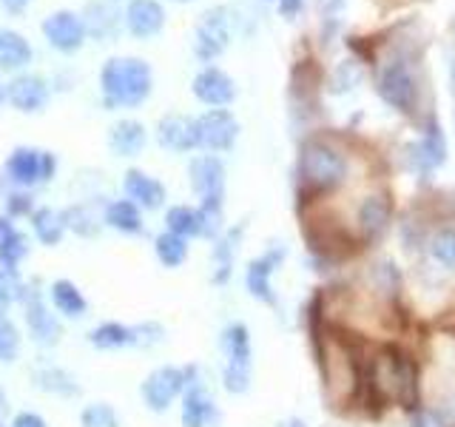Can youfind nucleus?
Masks as SVG:
<instances>
[{
	"label": "nucleus",
	"mask_w": 455,
	"mask_h": 427,
	"mask_svg": "<svg viewBox=\"0 0 455 427\" xmlns=\"http://www.w3.org/2000/svg\"><path fill=\"white\" fill-rule=\"evenodd\" d=\"M28 211H32V199H28V197H23V194L9 197V214H12V217H18V214H28Z\"/></svg>",
	"instance_id": "49530a36"
},
{
	"label": "nucleus",
	"mask_w": 455,
	"mask_h": 427,
	"mask_svg": "<svg viewBox=\"0 0 455 427\" xmlns=\"http://www.w3.org/2000/svg\"><path fill=\"white\" fill-rule=\"evenodd\" d=\"M177 4H191V0H177Z\"/></svg>",
	"instance_id": "6e6d98bb"
},
{
	"label": "nucleus",
	"mask_w": 455,
	"mask_h": 427,
	"mask_svg": "<svg viewBox=\"0 0 455 427\" xmlns=\"http://www.w3.org/2000/svg\"><path fill=\"white\" fill-rule=\"evenodd\" d=\"M370 279H373V288L381 291L384 296H393L402 285V277H398V268L393 262H381L370 268Z\"/></svg>",
	"instance_id": "f704fd0d"
},
{
	"label": "nucleus",
	"mask_w": 455,
	"mask_h": 427,
	"mask_svg": "<svg viewBox=\"0 0 455 427\" xmlns=\"http://www.w3.org/2000/svg\"><path fill=\"white\" fill-rule=\"evenodd\" d=\"M23 317H26V325H28V334L43 348H52L60 342V334L63 327L57 322V317L49 310L46 299L37 291V285L32 288H26V296H23Z\"/></svg>",
	"instance_id": "1a4fd4ad"
},
{
	"label": "nucleus",
	"mask_w": 455,
	"mask_h": 427,
	"mask_svg": "<svg viewBox=\"0 0 455 427\" xmlns=\"http://www.w3.org/2000/svg\"><path fill=\"white\" fill-rule=\"evenodd\" d=\"M123 189H125V197L132 199L137 208L154 211V208H160L165 203V185L156 177L146 174V171H140V168L125 171Z\"/></svg>",
	"instance_id": "a211bd4d"
},
{
	"label": "nucleus",
	"mask_w": 455,
	"mask_h": 427,
	"mask_svg": "<svg viewBox=\"0 0 455 427\" xmlns=\"http://www.w3.org/2000/svg\"><path fill=\"white\" fill-rule=\"evenodd\" d=\"M412 427H447V424L441 422V416L433 407H427V410H416V416H412Z\"/></svg>",
	"instance_id": "c03bdc74"
},
{
	"label": "nucleus",
	"mask_w": 455,
	"mask_h": 427,
	"mask_svg": "<svg viewBox=\"0 0 455 427\" xmlns=\"http://www.w3.org/2000/svg\"><path fill=\"white\" fill-rule=\"evenodd\" d=\"M390 217H393V208H390V199L387 197H367L362 208H359V228L367 242H373L379 237H384V231H387L390 225Z\"/></svg>",
	"instance_id": "aec40b11"
},
{
	"label": "nucleus",
	"mask_w": 455,
	"mask_h": 427,
	"mask_svg": "<svg viewBox=\"0 0 455 427\" xmlns=\"http://www.w3.org/2000/svg\"><path fill=\"white\" fill-rule=\"evenodd\" d=\"M0 100H4V92H0Z\"/></svg>",
	"instance_id": "4d7b16f0"
},
{
	"label": "nucleus",
	"mask_w": 455,
	"mask_h": 427,
	"mask_svg": "<svg viewBox=\"0 0 455 427\" xmlns=\"http://www.w3.org/2000/svg\"><path fill=\"white\" fill-rule=\"evenodd\" d=\"M106 225H111L120 234H140L142 231V214L132 199H114L106 208Z\"/></svg>",
	"instance_id": "cd10ccee"
},
{
	"label": "nucleus",
	"mask_w": 455,
	"mask_h": 427,
	"mask_svg": "<svg viewBox=\"0 0 455 427\" xmlns=\"http://www.w3.org/2000/svg\"><path fill=\"white\" fill-rule=\"evenodd\" d=\"M213 419V399L208 396L205 384L199 382L196 367L185 370V391H182V427H205Z\"/></svg>",
	"instance_id": "ddd939ff"
},
{
	"label": "nucleus",
	"mask_w": 455,
	"mask_h": 427,
	"mask_svg": "<svg viewBox=\"0 0 455 427\" xmlns=\"http://www.w3.org/2000/svg\"><path fill=\"white\" fill-rule=\"evenodd\" d=\"M444 160H447V146H444V137H441V132L435 125L419 142H412L410 146V163L416 165V171H421V174L438 168Z\"/></svg>",
	"instance_id": "4be33fe9"
},
{
	"label": "nucleus",
	"mask_w": 455,
	"mask_h": 427,
	"mask_svg": "<svg viewBox=\"0 0 455 427\" xmlns=\"http://www.w3.org/2000/svg\"><path fill=\"white\" fill-rule=\"evenodd\" d=\"M28 60H32V46L28 40L14 32V28H0V68H23Z\"/></svg>",
	"instance_id": "b1692460"
},
{
	"label": "nucleus",
	"mask_w": 455,
	"mask_h": 427,
	"mask_svg": "<svg viewBox=\"0 0 455 427\" xmlns=\"http://www.w3.org/2000/svg\"><path fill=\"white\" fill-rule=\"evenodd\" d=\"M32 228H35V237L43 242V246H57L66 234V217H63V211L37 208L32 214Z\"/></svg>",
	"instance_id": "c85d7f7f"
},
{
	"label": "nucleus",
	"mask_w": 455,
	"mask_h": 427,
	"mask_svg": "<svg viewBox=\"0 0 455 427\" xmlns=\"http://www.w3.org/2000/svg\"><path fill=\"white\" fill-rule=\"evenodd\" d=\"M89 14H94V18H92V26H85V32L92 28L97 37H108L114 32V26H117V12H111L103 4H92Z\"/></svg>",
	"instance_id": "58836bf2"
},
{
	"label": "nucleus",
	"mask_w": 455,
	"mask_h": 427,
	"mask_svg": "<svg viewBox=\"0 0 455 427\" xmlns=\"http://www.w3.org/2000/svg\"><path fill=\"white\" fill-rule=\"evenodd\" d=\"M125 26L134 37L146 40L163 32L165 26V9L156 0H132L125 9Z\"/></svg>",
	"instance_id": "6ab92c4d"
},
{
	"label": "nucleus",
	"mask_w": 455,
	"mask_h": 427,
	"mask_svg": "<svg viewBox=\"0 0 455 427\" xmlns=\"http://www.w3.org/2000/svg\"><path fill=\"white\" fill-rule=\"evenodd\" d=\"M441 422H444L447 427H455V393H447V396H441V402L433 407Z\"/></svg>",
	"instance_id": "79ce46f5"
},
{
	"label": "nucleus",
	"mask_w": 455,
	"mask_h": 427,
	"mask_svg": "<svg viewBox=\"0 0 455 427\" xmlns=\"http://www.w3.org/2000/svg\"><path fill=\"white\" fill-rule=\"evenodd\" d=\"M35 384L43 391V393H52V396H77L80 393V384L75 382V376L68 374L63 367H54V365H46V367H37L35 370Z\"/></svg>",
	"instance_id": "a878e982"
},
{
	"label": "nucleus",
	"mask_w": 455,
	"mask_h": 427,
	"mask_svg": "<svg viewBox=\"0 0 455 427\" xmlns=\"http://www.w3.org/2000/svg\"><path fill=\"white\" fill-rule=\"evenodd\" d=\"M54 168H57V160L52 151L20 146V149H14L6 160V180L20 185V189H35V185L54 177Z\"/></svg>",
	"instance_id": "39448f33"
},
{
	"label": "nucleus",
	"mask_w": 455,
	"mask_h": 427,
	"mask_svg": "<svg viewBox=\"0 0 455 427\" xmlns=\"http://www.w3.org/2000/svg\"><path fill=\"white\" fill-rule=\"evenodd\" d=\"M14 231V228H12V222L6 220V217H0V239H4L6 234H12Z\"/></svg>",
	"instance_id": "8fccbe9b"
},
{
	"label": "nucleus",
	"mask_w": 455,
	"mask_h": 427,
	"mask_svg": "<svg viewBox=\"0 0 455 427\" xmlns=\"http://www.w3.org/2000/svg\"><path fill=\"white\" fill-rule=\"evenodd\" d=\"M165 228L171 234H177L182 239L188 237H205V222H203V211L188 208V205H174L165 214Z\"/></svg>",
	"instance_id": "393cba45"
},
{
	"label": "nucleus",
	"mask_w": 455,
	"mask_h": 427,
	"mask_svg": "<svg viewBox=\"0 0 455 427\" xmlns=\"http://www.w3.org/2000/svg\"><path fill=\"white\" fill-rule=\"evenodd\" d=\"M6 100L18 111L35 114L49 103V83L40 75H18L6 85Z\"/></svg>",
	"instance_id": "2eb2a0df"
},
{
	"label": "nucleus",
	"mask_w": 455,
	"mask_h": 427,
	"mask_svg": "<svg viewBox=\"0 0 455 427\" xmlns=\"http://www.w3.org/2000/svg\"><path fill=\"white\" fill-rule=\"evenodd\" d=\"M288 427H305V424L299 422V419H291V422H288Z\"/></svg>",
	"instance_id": "603ef678"
},
{
	"label": "nucleus",
	"mask_w": 455,
	"mask_h": 427,
	"mask_svg": "<svg viewBox=\"0 0 455 427\" xmlns=\"http://www.w3.org/2000/svg\"><path fill=\"white\" fill-rule=\"evenodd\" d=\"M20 353V331L14 322L0 319V362H14Z\"/></svg>",
	"instance_id": "4c0bfd02"
},
{
	"label": "nucleus",
	"mask_w": 455,
	"mask_h": 427,
	"mask_svg": "<svg viewBox=\"0 0 455 427\" xmlns=\"http://www.w3.org/2000/svg\"><path fill=\"white\" fill-rule=\"evenodd\" d=\"M182 391H185V370L171 367V365L151 370L146 382L140 384L142 402L154 413H165Z\"/></svg>",
	"instance_id": "0eeeda50"
},
{
	"label": "nucleus",
	"mask_w": 455,
	"mask_h": 427,
	"mask_svg": "<svg viewBox=\"0 0 455 427\" xmlns=\"http://www.w3.org/2000/svg\"><path fill=\"white\" fill-rule=\"evenodd\" d=\"M384 362H387V379L395 399L407 410H419V367L407 353L398 348H384Z\"/></svg>",
	"instance_id": "6e6552de"
},
{
	"label": "nucleus",
	"mask_w": 455,
	"mask_h": 427,
	"mask_svg": "<svg viewBox=\"0 0 455 427\" xmlns=\"http://www.w3.org/2000/svg\"><path fill=\"white\" fill-rule=\"evenodd\" d=\"M279 9L284 18H296V14L302 12V0H279Z\"/></svg>",
	"instance_id": "de8ad7c7"
},
{
	"label": "nucleus",
	"mask_w": 455,
	"mask_h": 427,
	"mask_svg": "<svg viewBox=\"0 0 455 427\" xmlns=\"http://www.w3.org/2000/svg\"><path fill=\"white\" fill-rule=\"evenodd\" d=\"M430 256L447 270H455V225L438 228L430 239Z\"/></svg>",
	"instance_id": "7c9ffc66"
},
{
	"label": "nucleus",
	"mask_w": 455,
	"mask_h": 427,
	"mask_svg": "<svg viewBox=\"0 0 455 427\" xmlns=\"http://www.w3.org/2000/svg\"><path fill=\"white\" fill-rule=\"evenodd\" d=\"M196 134L199 146L208 151H228L239 137V123L231 111L225 109H211L196 120Z\"/></svg>",
	"instance_id": "f8f14e48"
},
{
	"label": "nucleus",
	"mask_w": 455,
	"mask_h": 427,
	"mask_svg": "<svg viewBox=\"0 0 455 427\" xmlns=\"http://www.w3.org/2000/svg\"><path fill=\"white\" fill-rule=\"evenodd\" d=\"M282 260H284V248H270L267 254L259 256V260H253L248 265V274H245L248 291H251V296L259 299V302L276 305V296H274V285H270V277H274V270H276V265Z\"/></svg>",
	"instance_id": "f3484780"
},
{
	"label": "nucleus",
	"mask_w": 455,
	"mask_h": 427,
	"mask_svg": "<svg viewBox=\"0 0 455 427\" xmlns=\"http://www.w3.org/2000/svg\"><path fill=\"white\" fill-rule=\"evenodd\" d=\"M23 296H26V285L18 270L0 268V299H4L6 305H12V302H23Z\"/></svg>",
	"instance_id": "e433bc0d"
},
{
	"label": "nucleus",
	"mask_w": 455,
	"mask_h": 427,
	"mask_svg": "<svg viewBox=\"0 0 455 427\" xmlns=\"http://www.w3.org/2000/svg\"><path fill=\"white\" fill-rule=\"evenodd\" d=\"M236 237H239V228H236V231L228 234V237H222V239L217 242V248H213V265H217V270H213V282H217V285H225L228 277H231L234 251H236Z\"/></svg>",
	"instance_id": "2f4dec72"
},
{
	"label": "nucleus",
	"mask_w": 455,
	"mask_h": 427,
	"mask_svg": "<svg viewBox=\"0 0 455 427\" xmlns=\"http://www.w3.org/2000/svg\"><path fill=\"white\" fill-rule=\"evenodd\" d=\"M12 427H49V424L43 416H37V413L23 410V413H18V416L12 419Z\"/></svg>",
	"instance_id": "a18cd8bd"
},
{
	"label": "nucleus",
	"mask_w": 455,
	"mask_h": 427,
	"mask_svg": "<svg viewBox=\"0 0 455 427\" xmlns=\"http://www.w3.org/2000/svg\"><path fill=\"white\" fill-rule=\"evenodd\" d=\"M146 140H148L146 125L137 120H120V123H114L108 132V149L117 157H137L146 149Z\"/></svg>",
	"instance_id": "412c9836"
},
{
	"label": "nucleus",
	"mask_w": 455,
	"mask_h": 427,
	"mask_svg": "<svg viewBox=\"0 0 455 427\" xmlns=\"http://www.w3.org/2000/svg\"><path fill=\"white\" fill-rule=\"evenodd\" d=\"M452 89H455V68H452Z\"/></svg>",
	"instance_id": "5fc2aeb1"
},
{
	"label": "nucleus",
	"mask_w": 455,
	"mask_h": 427,
	"mask_svg": "<svg viewBox=\"0 0 455 427\" xmlns=\"http://www.w3.org/2000/svg\"><path fill=\"white\" fill-rule=\"evenodd\" d=\"M355 80H359V71H355V66H350V63H345L339 71H336V85H333V92H347L350 85H355Z\"/></svg>",
	"instance_id": "a19ab883"
},
{
	"label": "nucleus",
	"mask_w": 455,
	"mask_h": 427,
	"mask_svg": "<svg viewBox=\"0 0 455 427\" xmlns=\"http://www.w3.org/2000/svg\"><path fill=\"white\" fill-rule=\"evenodd\" d=\"M347 157L339 149L327 146L322 140H313L302 149L299 174L310 191H333L347 180Z\"/></svg>",
	"instance_id": "f03ea898"
},
{
	"label": "nucleus",
	"mask_w": 455,
	"mask_h": 427,
	"mask_svg": "<svg viewBox=\"0 0 455 427\" xmlns=\"http://www.w3.org/2000/svg\"><path fill=\"white\" fill-rule=\"evenodd\" d=\"M154 251H156V260H160L165 268H180L185 260H188V239H182L171 231H163L154 239Z\"/></svg>",
	"instance_id": "c756f323"
},
{
	"label": "nucleus",
	"mask_w": 455,
	"mask_h": 427,
	"mask_svg": "<svg viewBox=\"0 0 455 427\" xmlns=\"http://www.w3.org/2000/svg\"><path fill=\"white\" fill-rule=\"evenodd\" d=\"M89 342L100 350L132 348L134 345V327L132 325H120V322H103L89 334Z\"/></svg>",
	"instance_id": "bb28decb"
},
{
	"label": "nucleus",
	"mask_w": 455,
	"mask_h": 427,
	"mask_svg": "<svg viewBox=\"0 0 455 427\" xmlns=\"http://www.w3.org/2000/svg\"><path fill=\"white\" fill-rule=\"evenodd\" d=\"M316 9H319V14H322V20H336L339 14H341V9H345V0H316Z\"/></svg>",
	"instance_id": "37998d69"
},
{
	"label": "nucleus",
	"mask_w": 455,
	"mask_h": 427,
	"mask_svg": "<svg viewBox=\"0 0 455 427\" xmlns=\"http://www.w3.org/2000/svg\"><path fill=\"white\" fill-rule=\"evenodd\" d=\"M6 308H9V305L4 302V299H0V319H6Z\"/></svg>",
	"instance_id": "3c124183"
},
{
	"label": "nucleus",
	"mask_w": 455,
	"mask_h": 427,
	"mask_svg": "<svg viewBox=\"0 0 455 427\" xmlns=\"http://www.w3.org/2000/svg\"><path fill=\"white\" fill-rule=\"evenodd\" d=\"M191 89H194V97L199 100V103L213 106V109H222L236 97L234 80L228 77L222 68H213V66L199 71V75L194 77V83H191Z\"/></svg>",
	"instance_id": "4468645a"
},
{
	"label": "nucleus",
	"mask_w": 455,
	"mask_h": 427,
	"mask_svg": "<svg viewBox=\"0 0 455 427\" xmlns=\"http://www.w3.org/2000/svg\"><path fill=\"white\" fill-rule=\"evenodd\" d=\"M106 106L111 109H137L151 97L154 75L151 66L140 57H111L100 75Z\"/></svg>",
	"instance_id": "f257e3e1"
},
{
	"label": "nucleus",
	"mask_w": 455,
	"mask_h": 427,
	"mask_svg": "<svg viewBox=\"0 0 455 427\" xmlns=\"http://www.w3.org/2000/svg\"><path fill=\"white\" fill-rule=\"evenodd\" d=\"M156 140H160V146L168 151H191L199 146L196 120L185 117V114H165V117L156 123Z\"/></svg>",
	"instance_id": "dca6fc26"
},
{
	"label": "nucleus",
	"mask_w": 455,
	"mask_h": 427,
	"mask_svg": "<svg viewBox=\"0 0 455 427\" xmlns=\"http://www.w3.org/2000/svg\"><path fill=\"white\" fill-rule=\"evenodd\" d=\"M66 228H75L77 234H83V237H92V234H97L100 231V222H97V217L92 214V208H85V205H77V208H68L66 214Z\"/></svg>",
	"instance_id": "c9c22d12"
},
{
	"label": "nucleus",
	"mask_w": 455,
	"mask_h": 427,
	"mask_svg": "<svg viewBox=\"0 0 455 427\" xmlns=\"http://www.w3.org/2000/svg\"><path fill=\"white\" fill-rule=\"evenodd\" d=\"M222 353H225V370L222 382L228 393H245L251 388V334L248 327L236 322L222 331Z\"/></svg>",
	"instance_id": "7ed1b4c3"
},
{
	"label": "nucleus",
	"mask_w": 455,
	"mask_h": 427,
	"mask_svg": "<svg viewBox=\"0 0 455 427\" xmlns=\"http://www.w3.org/2000/svg\"><path fill=\"white\" fill-rule=\"evenodd\" d=\"M231 40V20H228L225 9H208L196 23L194 32V52L199 60H213L228 49Z\"/></svg>",
	"instance_id": "9d476101"
},
{
	"label": "nucleus",
	"mask_w": 455,
	"mask_h": 427,
	"mask_svg": "<svg viewBox=\"0 0 455 427\" xmlns=\"http://www.w3.org/2000/svg\"><path fill=\"white\" fill-rule=\"evenodd\" d=\"M6 405V396H4V391H0V407H4Z\"/></svg>",
	"instance_id": "864d4df0"
},
{
	"label": "nucleus",
	"mask_w": 455,
	"mask_h": 427,
	"mask_svg": "<svg viewBox=\"0 0 455 427\" xmlns=\"http://www.w3.org/2000/svg\"><path fill=\"white\" fill-rule=\"evenodd\" d=\"M85 20L80 14L60 9V12H52L46 20H43V37L49 40V46L63 52V54H75L83 49L85 43Z\"/></svg>",
	"instance_id": "9b49d317"
},
{
	"label": "nucleus",
	"mask_w": 455,
	"mask_h": 427,
	"mask_svg": "<svg viewBox=\"0 0 455 427\" xmlns=\"http://www.w3.org/2000/svg\"><path fill=\"white\" fill-rule=\"evenodd\" d=\"M80 427H120L117 413L111 405L97 402V405H85L80 413Z\"/></svg>",
	"instance_id": "72a5a7b5"
},
{
	"label": "nucleus",
	"mask_w": 455,
	"mask_h": 427,
	"mask_svg": "<svg viewBox=\"0 0 455 427\" xmlns=\"http://www.w3.org/2000/svg\"><path fill=\"white\" fill-rule=\"evenodd\" d=\"M379 94L384 103H390L398 111H412L419 103V85H416V75L407 60L395 57V60H387L379 71Z\"/></svg>",
	"instance_id": "20e7f679"
},
{
	"label": "nucleus",
	"mask_w": 455,
	"mask_h": 427,
	"mask_svg": "<svg viewBox=\"0 0 455 427\" xmlns=\"http://www.w3.org/2000/svg\"><path fill=\"white\" fill-rule=\"evenodd\" d=\"M163 336H165L163 325H156V322L134 325V348H154V345H160Z\"/></svg>",
	"instance_id": "ea45409f"
},
{
	"label": "nucleus",
	"mask_w": 455,
	"mask_h": 427,
	"mask_svg": "<svg viewBox=\"0 0 455 427\" xmlns=\"http://www.w3.org/2000/svg\"><path fill=\"white\" fill-rule=\"evenodd\" d=\"M9 12H23L26 6H28V0H0Z\"/></svg>",
	"instance_id": "09e8293b"
},
{
	"label": "nucleus",
	"mask_w": 455,
	"mask_h": 427,
	"mask_svg": "<svg viewBox=\"0 0 455 427\" xmlns=\"http://www.w3.org/2000/svg\"><path fill=\"white\" fill-rule=\"evenodd\" d=\"M49 296H52V305L57 313H63V317H71V319H77L85 313V296L83 291L77 288L71 279H57L52 282V288H49Z\"/></svg>",
	"instance_id": "5701e85b"
},
{
	"label": "nucleus",
	"mask_w": 455,
	"mask_h": 427,
	"mask_svg": "<svg viewBox=\"0 0 455 427\" xmlns=\"http://www.w3.org/2000/svg\"><path fill=\"white\" fill-rule=\"evenodd\" d=\"M26 254H28V239L20 231H12L0 239V268L18 270V265L26 260Z\"/></svg>",
	"instance_id": "473e14b6"
},
{
	"label": "nucleus",
	"mask_w": 455,
	"mask_h": 427,
	"mask_svg": "<svg viewBox=\"0 0 455 427\" xmlns=\"http://www.w3.org/2000/svg\"><path fill=\"white\" fill-rule=\"evenodd\" d=\"M188 177H191V189L199 194L203 199L205 211H222V194H225V165L220 163V157H196L191 160L188 168Z\"/></svg>",
	"instance_id": "423d86ee"
}]
</instances>
